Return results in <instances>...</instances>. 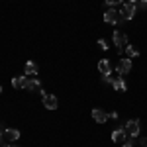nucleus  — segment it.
<instances>
[{
    "label": "nucleus",
    "instance_id": "11",
    "mask_svg": "<svg viewBox=\"0 0 147 147\" xmlns=\"http://www.w3.org/2000/svg\"><path fill=\"white\" fill-rule=\"evenodd\" d=\"M112 86H114V90H120V92H125V90H127V84H125L124 77H118V79H114Z\"/></svg>",
    "mask_w": 147,
    "mask_h": 147
},
{
    "label": "nucleus",
    "instance_id": "24",
    "mask_svg": "<svg viewBox=\"0 0 147 147\" xmlns=\"http://www.w3.org/2000/svg\"><path fill=\"white\" fill-rule=\"evenodd\" d=\"M129 2H131V4H134V2H137V0H129Z\"/></svg>",
    "mask_w": 147,
    "mask_h": 147
},
{
    "label": "nucleus",
    "instance_id": "3",
    "mask_svg": "<svg viewBox=\"0 0 147 147\" xmlns=\"http://www.w3.org/2000/svg\"><path fill=\"white\" fill-rule=\"evenodd\" d=\"M124 129H125L127 136L137 137V136H139V120H129V122H125Z\"/></svg>",
    "mask_w": 147,
    "mask_h": 147
},
{
    "label": "nucleus",
    "instance_id": "6",
    "mask_svg": "<svg viewBox=\"0 0 147 147\" xmlns=\"http://www.w3.org/2000/svg\"><path fill=\"white\" fill-rule=\"evenodd\" d=\"M57 96H53V94H43V106H45L47 110H55L57 108Z\"/></svg>",
    "mask_w": 147,
    "mask_h": 147
},
{
    "label": "nucleus",
    "instance_id": "1",
    "mask_svg": "<svg viewBox=\"0 0 147 147\" xmlns=\"http://www.w3.org/2000/svg\"><path fill=\"white\" fill-rule=\"evenodd\" d=\"M104 22L106 24H118L120 26V24L124 22V18L120 16V12L116 10V8H110L108 12H104Z\"/></svg>",
    "mask_w": 147,
    "mask_h": 147
},
{
    "label": "nucleus",
    "instance_id": "9",
    "mask_svg": "<svg viewBox=\"0 0 147 147\" xmlns=\"http://www.w3.org/2000/svg\"><path fill=\"white\" fill-rule=\"evenodd\" d=\"M26 82H28V77H26V75L14 77V79H12V86H14L16 90H22V88H26Z\"/></svg>",
    "mask_w": 147,
    "mask_h": 147
},
{
    "label": "nucleus",
    "instance_id": "22",
    "mask_svg": "<svg viewBox=\"0 0 147 147\" xmlns=\"http://www.w3.org/2000/svg\"><path fill=\"white\" fill-rule=\"evenodd\" d=\"M8 147H20V145H16V143H14V141H12V143H10V145H8Z\"/></svg>",
    "mask_w": 147,
    "mask_h": 147
},
{
    "label": "nucleus",
    "instance_id": "8",
    "mask_svg": "<svg viewBox=\"0 0 147 147\" xmlns=\"http://www.w3.org/2000/svg\"><path fill=\"white\" fill-rule=\"evenodd\" d=\"M112 39H114V43H116V47H124L127 43V35L124 32H114Z\"/></svg>",
    "mask_w": 147,
    "mask_h": 147
},
{
    "label": "nucleus",
    "instance_id": "2",
    "mask_svg": "<svg viewBox=\"0 0 147 147\" xmlns=\"http://www.w3.org/2000/svg\"><path fill=\"white\" fill-rule=\"evenodd\" d=\"M136 12H137L136 4H131V2H125V4H122V10H120V16L124 18V22H125V20H131V18L136 16Z\"/></svg>",
    "mask_w": 147,
    "mask_h": 147
},
{
    "label": "nucleus",
    "instance_id": "18",
    "mask_svg": "<svg viewBox=\"0 0 147 147\" xmlns=\"http://www.w3.org/2000/svg\"><path fill=\"white\" fill-rule=\"evenodd\" d=\"M102 82H104V84H112L114 79L110 77V75H102Z\"/></svg>",
    "mask_w": 147,
    "mask_h": 147
},
{
    "label": "nucleus",
    "instance_id": "4",
    "mask_svg": "<svg viewBox=\"0 0 147 147\" xmlns=\"http://www.w3.org/2000/svg\"><path fill=\"white\" fill-rule=\"evenodd\" d=\"M129 71H131V59H120V63H118V67H116L118 77H124Z\"/></svg>",
    "mask_w": 147,
    "mask_h": 147
},
{
    "label": "nucleus",
    "instance_id": "26",
    "mask_svg": "<svg viewBox=\"0 0 147 147\" xmlns=\"http://www.w3.org/2000/svg\"><path fill=\"white\" fill-rule=\"evenodd\" d=\"M6 147H8V145H6Z\"/></svg>",
    "mask_w": 147,
    "mask_h": 147
},
{
    "label": "nucleus",
    "instance_id": "20",
    "mask_svg": "<svg viewBox=\"0 0 147 147\" xmlns=\"http://www.w3.org/2000/svg\"><path fill=\"white\" fill-rule=\"evenodd\" d=\"M98 45H100L102 49H104V51H106V49H108V43H106V41H104V39H98Z\"/></svg>",
    "mask_w": 147,
    "mask_h": 147
},
{
    "label": "nucleus",
    "instance_id": "14",
    "mask_svg": "<svg viewBox=\"0 0 147 147\" xmlns=\"http://www.w3.org/2000/svg\"><path fill=\"white\" fill-rule=\"evenodd\" d=\"M4 137H6L8 141H16V139L20 137V131H18V129H6V131H4Z\"/></svg>",
    "mask_w": 147,
    "mask_h": 147
},
{
    "label": "nucleus",
    "instance_id": "19",
    "mask_svg": "<svg viewBox=\"0 0 147 147\" xmlns=\"http://www.w3.org/2000/svg\"><path fill=\"white\" fill-rule=\"evenodd\" d=\"M104 2H106L108 6H116V4H122L124 0H104Z\"/></svg>",
    "mask_w": 147,
    "mask_h": 147
},
{
    "label": "nucleus",
    "instance_id": "12",
    "mask_svg": "<svg viewBox=\"0 0 147 147\" xmlns=\"http://www.w3.org/2000/svg\"><path fill=\"white\" fill-rule=\"evenodd\" d=\"M24 73H26L28 77L37 75V65H35V63H32V61H28V63H26V69H24Z\"/></svg>",
    "mask_w": 147,
    "mask_h": 147
},
{
    "label": "nucleus",
    "instance_id": "10",
    "mask_svg": "<svg viewBox=\"0 0 147 147\" xmlns=\"http://www.w3.org/2000/svg\"><path fill=\"white\" fill-rule=\"evenodd\" d=\"M98 71H100V75H112L110 61H108V59H102L100 63H98Z\"/></svg>",
    "mask_w": 147,
    "mask_h": 147
},
{
    "label": "nucleus",
    "instance_id": "15",
    "mask_svg": "<svg viewBox=\"0 0 147 147\" xmlns=\"http://www.w3.org/2000/svg\"><path fill=\"white\" fill-rule=\"evenodd\" d=\"M125 53H127V57H129V59H131V57H137V55H139V49L127 45V47H125Z\"/></svg>",
    "mask_w": 147,
    "mask_h": 147
},
{
    "label": "nucleus",
    "instance_id": "25",
    "mask_svg": "<svg viewBox=\"0 0 147 147\" xmlns=\"http://www.w3.org/2000/svg\"><path fill=\"white\" fill-rule=\"evenodd\" d=\"M0 92H2V86H0Z\"/></svg>",
    "mask_w": 147,
    "mask_h": 147
},
{
    "label": "nucleus",
    "instance_id": "23",
    "mask_svg": "<svg viewBox=\"0 0 147 147\" xmlns=\"http://www.w3.org/2000/svg\"><path fill=\"white\" fill-rule=\"evenodd\" d=\"M2 137H4V134H2V131H0V145H2Z\"/></svg>",
    "mask_w": 147,
    "mask_h": 147
},
{
    "label": "nucleus",
    "instance_id": "16",
    "mask_svg": "<svg viewBox=\"0 0 147 147\" xmlns=\"http://www.w3.org/2000/svg\"><path fill=\"white\" fill-rule=\"evenodd\" d=\"M134 143H136V137L127 136V139H125L124 143H122V147H134Z\"/></svg>",
    "mask_w": 147,
    "mask_h": 147
},
{
    "label": "nucleus",
    "instance_id": "13",
    "mask_svg": "<svg viewBox=\"0 0 147 147\" xmlns=\"http://www.w3.org/2000/svg\"><path fill=\"white\" fill-rule=\"evenodd\" d=\"M41 86V82L37 79H28V82H26V90H37Z\"/></svg>",
    "mask_w": 147,
    "mask_h": 147
},
{
    "label": "nucleus",
    "instance_id": "21",
    "mask_svg": "<svg viewBox=\"0 0 147 147\" xmlns=\"http://www.w3.org/2000/svg\"><path fill=\"white\" fill-rule=\"evenodd\" d=\"M139 143H141L143 147H147V137H141V139H139Z\"/></svg>",
    "mask_w": 147,
    "mask_h": 147
},
{
    "label": "nucleus",
    "instance_id": "5",
    "mask_svg": "<svg viewBox=\"0 0 147 147\" xmlns=\"http://www.w3.org/2000/svg\"><path fill=\"white\" fill-rule=\"evenodd\" d=\"M125 139H127V134H125L124 127H118V129L112 131V141L114 143H124Z\"/></svg>",
    "mask_w": 147,
    "mask_h": 147
},
{
    "label": "nucleus",
    "instance_id": "17",
    "mask_svg": "<svg viewBox=\"0 0 147 147\" xmlns=\"http://www.w3.org/2000/svg\"><path fill=\"white\" fill-rule=\"evenodd\" d=\"M137 10H147V0H137Z\"/></svg>",
    "mask_w": 147,
    "mask_h": 147
},
{
    "label": "nucleus",
    "instance_id": "7",
    "mask_svg": "<svg viewBox=\"0 0 147 147\" xmlns=\"http://www.w3.org/2000/svg\"><path fill=\"white\" fill-rule=\"evenodd\" d=\"M92 118H94V122H98V124H106L108 122V114L100 110V108H94L92 110Z\"/></svg>",
    "mask_w": 147,
    "mask_h": 147
}]
</instances>
